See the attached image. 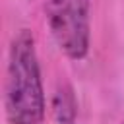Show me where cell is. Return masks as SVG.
Masks as SVG:
<instances>
[{"label": "cell", "mask_w": 124, "mask_h": 124, "mask_svg": "<svg viewBox=\"0 0 124 124\" xmlns=\"http://www.w3.org/2000/svg\"><path fill=\"white\" fill-rule=\"evenodd\" d=\"M4 108L10 124H41L45 118V89L35 37L29 29L17 31L10 43Z\"/></svg>", "instance_id": "6da1fadb"}, {"label": "cell", "mask_w": 124, "mask_h": 124, "mask_svg": "<svg viewBox=\"0 0 124 124\" xmlns=\"http://www.w3.org/2000/svg\"><path fill=\"white\" fill-rule=\"evenodd\" d=\"M46 23L58 48L83 60L91 45V0H46Z\"/></svg>", "instance_id": "7a4b0ae2"}, {"label": "cell", "mask_w": 124, "mask_h": 124, "mask_svg": "<svg viewBox=\"0 0 124 124\" xmlns=\"http://www.w3.org/2000/svg\"><path fill=\"white\" fill-rule=\"evenodd\" d=\"M52 116L56 124H74L78 118V99L70 83H60L52 95Z\"/></svg>", "instance_id": "3957f363"}, {"label": "cell", "mask_w": 124, "mask_h": 124, "mask_svg": "<svg viewBox=\"0 0 124 124\" xmlns=\"http://www.w3.org/2000/svg\"><path fill=\"white\" fill-rule=\"evenodd\" d=\"M122 124H124V122H122Z\"/></svg>", "instance_id": "277c9868"}]
</instances>
